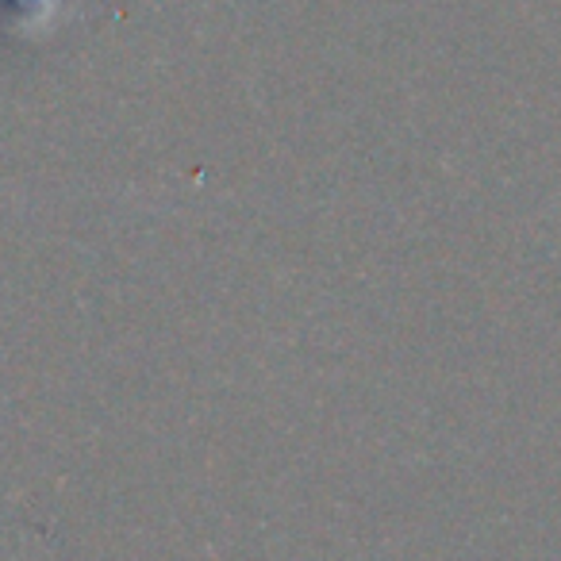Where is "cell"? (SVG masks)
<instances>
[{
  "instance_id": "cell-1",
  "label": "cell",
  "mask_w": 561,
  "mask_h": 561,
  "mask_svg": "<svg viewBox=\"0 0 561 561\" xmlns=\"http://www.w3.org/2000/svg\"><path fill=\"white\" fill-rule=\"evenodd\" d=\"M12 12L20 16V35H27V24H32V35L35 32H50L47 24H55V16L62 12V0H9Z\"/></svg>"
}]
</instances>
